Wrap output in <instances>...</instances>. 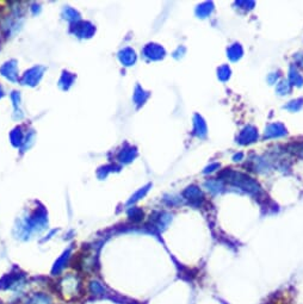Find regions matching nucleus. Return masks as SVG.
I'll return each mask as SVG.
<instances>
[{
	"label": "nucleus",
	"instance_id": "f257e3e1",
	"mask_svg": "<svg viewBox=\"0 0 303 304\" xmlns=\"http://www.w3.org/2000/svg\"><path fill=\"white\" fill-rule=\"evenodd\" d=\"M27 304H52V301L50 298L47 296V295H36L35 297H32L31 300L29 301V303Z\"/></svg>",
	"mask_w": 303,
	"mask_h": 304
}]
</instances>
